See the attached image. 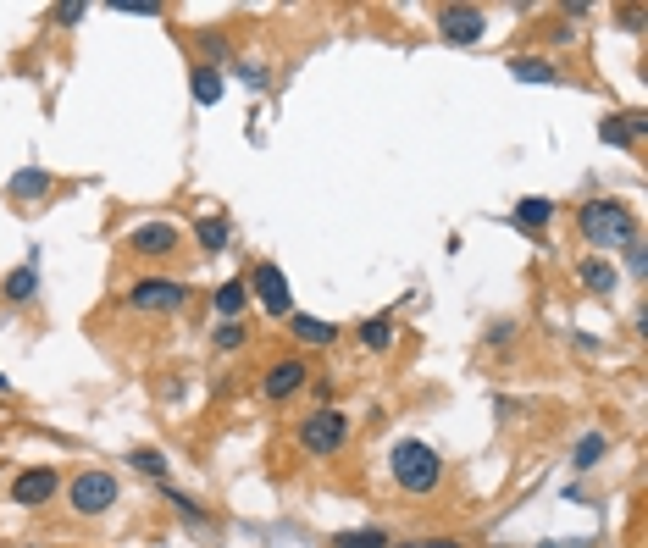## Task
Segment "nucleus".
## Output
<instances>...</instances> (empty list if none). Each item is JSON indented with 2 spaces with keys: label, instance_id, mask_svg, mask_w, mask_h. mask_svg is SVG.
<instances>
[{
  "label": "nucleus",
  "instance_id": "f257e3e1",
  "mask_svg": "<svg viewBox=\"0 0 648 548\" xmlns=\"http://www.w3.org/2000/svg\"><path fill=\"white\" fill-rule=\"evenodd\" d=\"M576 233H582V244H588L593 255H610V250H621L626 239H637V216H632L626 200L599 194V200H588L576 211Z\"/></svg>",
  "mask_w": 648,
  "mask_h": 548
},
{
  "label": "nucleus",
  "instance_id": "f03ea898",
  "mask_svg": "<svg viewBox=\"0 0 648 548\" xmlns=\"http://www.w3.org/2000/svg\"><path fill=\"white\" fill-rule=\"evenodd\" d=\"M388 471H394L399 493H410V499H427V493L444 488V454L421 438H399L394 454H388Z\"/></svg>",
  "mask_w": 648,
  "mask_h": 548
},
{
  "label": "nucleus",
  "instance_id": "7ed1b4c3",
  "mask_svg": "<svg viewBox=\"0 0 648 548\" xmlns=\"http://www.w3.org/2000/svg\"><path fill=\"white\" fill-rule=\"evenodd\" d=\"M122 499V482L111 477V471H100V465H89V471H78V477L67 482V510L72 515H106L117 510Z\"/></svg>",
  "mask_w": 648,
  "mask_h": 548
},
{
  "label": "nucleus",
  "instance_id": "20e7f679",
  "mask_svg": "<svg viewBox=\"0 0 648 548\" xmlns=\"http://www.w3.org/2000/svg\"><path fill=\"white\" fill-rule=\"evenodd\" d=\"M349 443V416L333 405H316L311 416L300 421V449L316 454V460H327V454H338Z\"/></svg>",
  "mask_w": 648,
  "mask_h": 548
},
{
  "label": "nucleus",
  "instance_id": "39448f33",
  "mask_svg": "<svg viewBox=\"0 0 648 548\" xmlns=\"http://www.w3.org/2000/svg\"><path fill=\"white\" fill-rule=\"evenodd\" d=\"M128 305L144 310V316H167V310L189 305V283H178V277H167V272H150L128 288Z\"/></svg>",
  "mask_w": 648,
  "mask_h": 548
},
{
  "label": "nucleus",
  "instance_id": "423d86ee",
  "mask_svg": "<svg viewBox=\"0 0 648 548\" xmlns=\"http://www.w3.org/2000/svg\"><path fill=\"white\" fill-rule=\"evenodd\" d=\"M244 288L266 305V316H283V322L294 316V294H288V277H283V266H277V261H255L250 277H244Z\"/></svg>",
  "mask_w": 648,
  "mask_h": 548
},
{
  "label": "nucleus",
  "instance_id": "0eeeda50",
  "mask_svg": "<svg viewBox=\"0 0 648 548\" xmlns=\"http://www.w3.org/2000/svg\"><path fill=\"white\" fill-rule=\"evenodd\" d=\"M432 28L444 45H477L488 34V12L482 6H432Z\"/></svg>",
  "mask_w": 648,
  "mask_h": 548
},
{
  "label": "nucleus",
  "instance_id": "6e6552de",
  "mask_svg": "<svg viewBox=\"0 0 648 548\" xmlns=\"http://www.w3.org/2000/svg\"><path fill=\"white\" fill-rule=\"evenodd\" d=\"M178 244H183V233H178V222H144V227H133L128 239H122V250L133 255V261H167V255H178Z\"/></svg>",
  "mask_w": 648,
  "mask_h": 548
},
{
  "label": "nucleus",
  "instance_id": "1a4fd4ad",
  "mask_svg": "<svg viewBox=\"0 0 648 548\" xmlns=\"http://www.w3.org/2000/svg\"><path fill=\"white\" fill-rule=\"evenodd\" d=\"M300 388H311V360L305 355H277L261 377V394L272 399V405H288Z\"/></svg>",
  "mask_w": 648,
  "mask_h": 548
},
{
  "label": "nucleus",
  "instance_id": "9d476101",
  "mask_svg": "<svg viewBox=\"0 0 648 548\" xmlns=\"http://www.w3.org/2000/svg\"><path fill=\"white\" fill-rule=\"evenodd\" d=\"M61 493V471L56 465H28L12 477V504L17 510H45L50 499Z\"/></svg>",
  "mask_w": 648,
  "mask_h": 548
},
{
  "label": "nucleus",
  "instance_id": "9b49d317",
  "mask_svg": "<svg viewBox=\"0 0 648 548\" xmlns=\"http://www.w3.org/2000/svg\"><path fill=\"white\" fill-rule=\"evenodd\" d=\"M50 189H56V178H50L45 167H17V172H12V183H6V200H17V205H39Z\"/></svg>",
  "mask_w": 648,
  "mask_h": 548
},
{
  "label": "nucleus",
  "instance_id": "f8f14e48",
  "mask_svg": "<svg viewBox=\"0 0 648 548\" xmlns=\"http://www.w3.org/2000/svg\"><path fill=\"white\" fill-rule=\"evenodd\" d=\"M288 333H294V344H300V349H327L338 333H344V327H338V322H322V316H305V310H294V316H288Z\"/></svg>",
  "mask_w": 648,
  "mask_h": 548
},
{
  "label": "nucleus",
  "instance_id": "ddd939ff",
  "mask_svg": "<svg viewBox=\"0 0 648 548\" xmlns=\"http://www.w3.org/2000/svg\"><path fill=\"white\" fill-rule=\"evenodd\" d=\"M576 283L588 288V294H615V288H621V272H615L610 255H588V261L576 266Z\"/></svg>",
  "mask_w": 648,
  "mask_h": 548
},
{
  "label": "nucleus",
  "instance_id": "4468645a",
  "mask_svg": "<svg viewBox=\"0 0 648 548\" xmlns=\"http://www.w3.org/2000/svg\"><path fill=\"white\" fill-rule=\"evenodd\" d=\"M549 222H554V200H543V194H527V200L510 211V227H521V233H532V239H538Z\"/></svg>",
  "mask_w": 648,
  "mask_h": 548
},
{
  "label": "nucleus",
  "instance_id": "2eb2a0df",
  "mask_svg": "<svg viewBox=\"0 0 648 548\" xmlns=\"http://www.w3.org/2000/svg\"><path fill=\"white\" fill-rule=\"evenodd\" d=\"M0 294H6V305H28V299L39 294V261H23L6 272V283H0Z\"/></svg>",
  "mask_w": 648,
  "mask_h": 548
},
{
  "label": "nucleus",
  "instance_id": "dca6fc26",
  "mask_svg": "<svg viewBox=\"0 0 648 548\" xmlns=\"http://www.w3.org/2000/svg\"><path fill=\"white\" fill-rule=\"evenodd\" d=\"M244 305H250V288H244V277H228V283L211 294V310L222 316V322H239Z\"/></svg>",
  "mask_w": 648,
  "mask_h": 548
},
{
  "label": "nucleus",
  "instance_id": "f3484780",
  "mask_svg": "<svg viewBox=\"0 0 648 548\" xmlns=\"http://www.w3.org/2000/svg\"><path fill=\"white\" fill-rule=\"evenodd\" d=\"M510 78L516 84H560V67L549 56H516L510 61Z\"/></svg>",
  "mask_w": 648,
  "mask_h": 548
},
{
  "label": "nucleus",
  "instance_id": "a211bd4d",
  "mask_svg": "<svg viewBox=\"0 0 648 548\" xmlns=\"http://www.w3.org/2000/svg\"><path fill=\"white\" fill-rule=\"evenodd\" d=\"M189 95H194V106H216V100H222V72L205 67V61H194L189 67Z\"/></svg>",
  "mask_w": 648,
  "mask_h": 548
},
{
  "label": "nucleus",
  "instance_id": "6ab92c4d",
  "mask_svg": "<svg viewBox=\"0 0 648 548\" xmlns=\"http://www.w3.org/2000/svg\"><path fill=\"white\" fill-rule=\"evenodd\" d=\"M643 133H648V117H643V111H637V117H604V122H599V139H604V144H637Z\"/></svg>",
  "mask_w": 648,
  "mask_h": 548
},
{
  "label": "nucleus",
  "instance_id": "aec40b11",
  "mask_svg": "<svg viewBox=\"0 0 648 548\" xmlns=\"http://www.w3.org/2000/svg\"><path fill=\"white\" fill-rule=\"evenodd\" d=\"M394 333H399V327H394V316H388V310H383V316H366V322H360V349L383 355V349L394 344Z\"/></svg>",
  "mask_w": 648,
  "mask_h": 548
},
{
  "label": "nucleus",
  "instance_id": "412c9836",
  "mask_svg": "<svg viewBox=\"0 0 648 548\" xmlns=\"http://www.w3.org/2000/svg\"><path fill=\"white\" fill-rule=\"evenodd\" d=\"M604 454H610V438H604V432H582L576 449H571V471H593Z\"/></svg>",
  "mask_w": 648,
  "mask_h": 548
},
{
  "label": "nucleus",
  "instance_id": "4be33fe9",
  "mask_svg": "<svg viewBox=\"0 0 648 548\" xmlns=\"http://www.w3.org/2000/svg\"><path fill=\"white\" fill-rule=\"evenodd\" d=\"M194 239H200V250H205V255H222V250H228V239H233L228 216H205V222L194 227Z\"/></svg>",
  "mask_w": 648,
  "mask_h": 548
},
{
  "label": "nucleus",
  "instance_id": "5701e85b",
  "mask_svg": "<svg viewBox=\"0 0 648 548\" xmlns=\"http://www.w3.org/2000/svg\"><path fill=\"white\" fill-rule=\"evenodd\" d=\"M128 465H133V471H144L150 482H167V471H172L161 449H128Z\"/></svg>",
  "mask_w": 648,
  "mask_h": 548
},
{
  "label": "nucleus",
  "instance_id": "b1692460",
  "mask_svg": "<svg viewBox=\"0 0 648 548\" xmlns=\"http://www.w3.org/2000/svg\"><path fill=\"white\" fill-rule=\"evenodd\" d=\"M333 548H388L383 526H355V532H333Z\"/></svg>",
  "mask_w": 648,
  "mask_h": 548
},
{
  "label": "nucleus",
  "instance_id": "393cba45",
  "mask_svg": "<svg viewBox=\"0 0 648 548\" xmlns=\"http://www.w3.org/2000/svg\"><path fill=\"white\" fill-rule=\"evenodd\" d=\"M211 344L222 349V355H233V349H244V344H250V327H244V322H216Z\"/></svg>",
  "mask_w": 648,
  "mask_h": 548
},
{
  "label": "nucleus",
  "instance_id": "a878e982",
  "mask_svg": "<svg viewBox=\"0 0 648 548\" xmlns=\"http://www.w3.org/2000/svg\"><path fill=\"white\" fill-rule=\"evenodd\" d=\"M161 493H167V504H172V510H178V515H183V521H189V526H205V510H200V504L189 499V493L167 488V482H161Z\"/></svg>",
  "mask_w": 648,
  "mask_h": 548
},
{
  "label": "nucleus",
  "instance_id": "bb28decb",
  "mask_svg": "<svg viewBox=\"0 0 648 548\" xmlns=\"http://www.w3.org/2000/svg\"><path fill=\"white\" fill-rule=\"evenodd\" d=\"M111 12H128V17H167L161 0H111Z\"/></svg>",
  "mask_w": 648,
  "mask_h": 548
},
{
  "label": "nucleus",
  "instance_id": "cd10ccee",
  "mask_svg": "<svg viewBox=\"0 0 648 548\" xmlns=\"http://www.w3.org/2000/svg\"><path fill=\"white\" fill-rule=\"evenodd\" d=\"M200 56H205V67H211V61H233V45L222 34H200Z\"/></svg>",
  "mask_w": 648,
  "mask_h": 548
},
{
  "label": "nucleus",
  "instance_id": "c85d7f7f",
  "mask_svg": "<svg viewBox=\"0 0 648 548\" xmlns=\"http://www.w3.org/2000/svg\"><path fill=\"white\" fill-rule=\"evenodd\" d=\"M621 255H626V272H632V277H643V272H648V250H643V233H637V239H626V244H621Z\"/></svg>",
  "mask_w": 648,
  "mask_h": 548
},
{
  "label": "nucleus",
  "instance_id": "c756f323",
  "mask_svg": "<svg viewBox=\"0 0 648 548\" xmlns=\"http://www.w3.org/2000/svg\"><path fill=\"white\" fill-rule=\"evenodd\" d=\"M84 12H89L84 0H61V6H56V23H61V28H78V23H84Z\"/></svg>",
  "mask_w": 648,
  "mask_h": 548
},
{
  "label": "nucleus",
  "instance_id": "7c9ffc66",
  "mask_svg": "<svg viewBox=\"0 0 648 548\" xmlns=\"http://www.w3.org/2000/svg\"><path fill=\"white\" fill-rule=\"evenodd\" d=\"M233 72H239L250 89H266V67H255V61H233Z\"/></svg>",
  "mask_w": 648,
  "mask_h": 548
},
{
  "label": "nucleus",
  "instance_id": "2f4dec72",
  "mask_svg": "<svg viewBox=\"0 0 648 548\" xmlns=\"http://www.w3.org/2000/svg\"><path fill=\"white\" fill-rule=\"evenodd\" d=\"M399 548H466L460 537H416V543H399Z\"/></svg>",
  "mask_w": 648,
  "mask_h": 548
},
{
  "label": "nucleus",
  "instance_id": "473e14b6",
  "mask_svg": "<svg viewBox=\"0 0 648 548\" xmlns=\"http://www.w3.org/2000/svg\"><path fill=\"white\" fill-rule=\"evenodd\" d=\"M571 34H576V28H571V23H565V17H560V23H554V28H549V39H554V45H565V39H571Z\"/></svg>",
  "mask_w": 648,
  "mask_h": 548
},
{
  "label": "nucleus",
  "instance_id": "72a5a7b5",
  "mask_svg": "<svg viewBox=\"0 0 648 548\" xmlns=\"http://www.w3.org/2000/svg\"><path fill=\"white\" fill-rule=\"evenodd\" d=\"M6 388H12V377H0V394H6Z\"/></svg>",
  "mask_w": 648,
  "mask_h": 548
}]
</instances>
